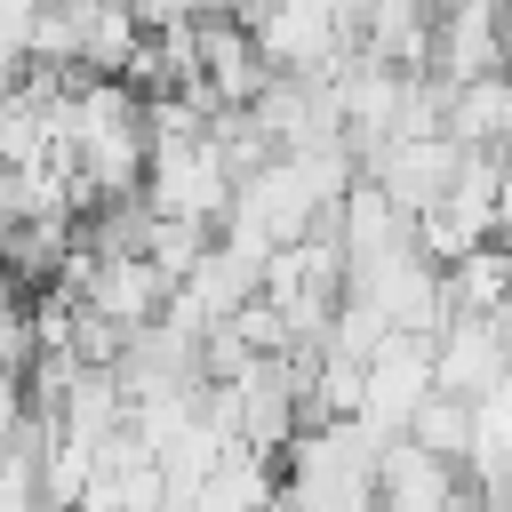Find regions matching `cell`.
I'll return each instance as SVG.
<instances>
[{
    "label": "cell",
    "instance_id": "6da1fadb",
    "mask_svg": "<svg viewBox=\"0 0 512 512\" xmlns=\"http://www.w3.org/2000/svg\"><path fill=\"white\" fill-rule=\"evenodd\" d=\"M232 168H224V152L208 144V128L200 136H152V160H144V208L152 216H176V224H224L232 216Z\"/></svg>",
    "mask_w": 512,
    "mask_h": 512
},
{
    "label": "cell",
    "instance_id": "7a4b0ae2",
    "mask_svg": "<svg viewBox=\"0 0 512 512\" xmlns=\"http://www.w3.org/2000/svg\"><path fill=\"white\" fill-rule=\"evenodd\" d=\"M424 400H432V336L392 328V336L360 360V424H368L376 440H400Z\"/></svg>",
    "mask_w": 512,
    "mask_h": 512
},
{
    "label": "cell",
    "instance_id": "3957f363",
    "mask_svg": "<svg viewBox=\"0 0 512 512\" xmlns=\"http://www.w3.org/2000/svg\"><path fill=\"white\" fill-rule=\"evenodd\" d=\"M504 0H440L432 8V80L440 88H464V80H488L504 72Z\"/></svg>",
    "mask_w": 512,
    "mask_h": 512
},
{
    "label": "cell",
    "instance_id": "277c9868",
    "mask_svg": "<svg viewBox=\"0 0 512 512\" xmlns=\"http://www.w3.org/2000/svg\"><path fill=\"white\" fill-rule=\"evenodd\" d=\"M456 160H464V152H456L448 136H392L376 160H360V176H368L400 216H424V208L456 184Z\"/></svg>",
    "mask_w": 512,
    "mask_h": 512
},
{
    "label": "cell",
    "instance_id": "5b68a950",
    "mask_svg": "<svg viewBox=\"0 0 512 512\" xmlns=\"http://www.w3.org/2000/svg\"><path fill=\"white\" fill-rule=\"evenodd\" d=\"M504 368H512V336H504L496 312H488V320H440V328H432V384H440V392L480 400V392L504 384Z\"/></svg>",
    "mask_w": 512,
    "mask_h": 512
},
{
    "label": "cell",
    "instance_id": "8992f818",
    "mask_svg": "<svg viewBox=\"0 0 512 512\" xmlns=\"http://www.w3.org/2000/svg\"><path fill=\"white\" fill-rule=\"evenodd\" d=\"M280 504V456H256V448H224L168 512H272Z\"/></svg>",
    "mask_w": 512,
    "mask_h": 512
},
{
    "label": "cell",
    "instance_id": "52a82bcc",
    "mask_svg": "<svg viewBox=\"0 0 512 512\" xmlns=\"http://www.w3.org/2000/svg\"><path fill=\"white\" fill-rule=\"evenodd\" d=\"M512 304V256L488 240L456 264H440V320H488Z\"/></svg>",
    "mask_w": 512,
    "mask_h": 512
},
{
    "label": "cell",
    "instance_id": "ba28073f",
    "mask_svg": "<svg viewBox=\"0 0 512 512\" xmlns=\"http://www.w3.org/2000/svg\"><path fill=\"white\" fill-rule=\"evenodd\" d=\"M400 440H416L424 456H440V464H456L464 472V440H472V400H456V392H440L432 384V400L408 416V432Z\"/></svg>",
    "mask_w": 512,
    "mask_h": 512
},
{
    "label": "cell",
    "instance_id": "9c48e42d",
    "mask_svg": "<svg viewBox=\"0 0 512 512\" xmlns=\"http://www.w3.org/2000/svg\"><path fill=\"white\" fill-rule=\"evenodd\" d=\"M496 248L512 256V168H504V192H496Z\"/></svg>",
    "mask_w": 512,
    "mask_h": 512
}]
</instances>
